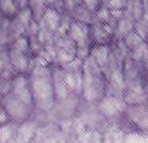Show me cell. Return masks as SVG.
I'll return each mask as SVG.
<instances>
[{
  "label": "cell",
  "mask_w": 148,
  "mask_h": 143,
  "mask_svg": "<svg viewBox=\"0 0 148 143\" xmlns=\"http://www.w3.org/2000/svg\"><path fill=\"white\" fill-rule=\"evenodd\" d=\"M83 89L80 98L89 104H98L106 94V77L104 70L91 56L82 63Z\"/></svg>",
  "instance_id": "3957f363"
},
{
  "label": "cell",
  "mask_w": 148,
  "mask_h": 143,
  "mask_svg": "<svg viewBox=\"0 0 148 143\" xmlns=\"http://www.w3.org/2000/svg\"><path fill=\"white\" fill-rule=\"evenodd\" d=\"M0 104L12 122L22 123L35 112L29 74H16L10 79L9 90L0 98Z\"/></svg>",
  "instance_id": "6da1fadb"
},
{
  "label": "cell",
  "mask_w": 148,
  "mask_h": 143,
  "mask_svg": "<svg viewBox=\"0 0 148 143\" xmlns=\"http://www.w3.org/2000/svg\"><path fill=\"white\" fill-rule=\"evenodd\" d=\"M37 128H38L37 123L32 121L31 118L22 123H18L15 137H14L11 143H31L35 140Z\"/></svg>",
  "instance_id": "ba28073f"
},
{
  "label": "cell",
  "mask_w": 148,
  "mask_h": 143,
  "mask_svg": "<svg viewBox=\"0 0 148 143\" xmlns=\"http://www.w3.org/2000/svg\"><path fill=\"white\" fill-rule=\"evenodd\" d=\"M29 9L31 10L32 17L36 22H38L41 20V17L43 16L45 11L47 10L48 4L46 0H29Z\"/></svg>",
  "instance_id": "7c38bea8"
},
{
  "label": "cell",
  "mask_w": 148,
  "mask_h": 143,
  "mask_svg": "<svg viewBox=\"0 0 148 143\" xmlns=\"http://www.w3.org/2000/svg\"><path fill=\"white\" fill-rule=\"evenodd\" d=\"M90 56L96 61V63L100 66V68L106 70L110 59V47L109 44H94L90 51Z\"/></svg>",
  "instance_id": "9c48e42d"
},
{
  "label": "cell",
  "mask_w": 148,
  "mask_h": 143,
  "mask_svg": "<svg viewBox=\"0 0 148 143\" xmlns=\"http://www.w3.org/2000/svg\"><path fill=\"white\" fill-rule=\"evenodd\" d=\"M125 115L138 131L148 132V104L127 105Z\"/></svg>",
  "instance_id": "52a82bcc"
},
{
  "label": "cell",
  "mask_w": 148,
  "mask_h": 143,
  "mask_svg": "<svg viewBox=\"0 0 148 143\" xmlns=\"http://www.w3.org/2000/svg\"><path fill=\"white\" fill-rule=\"evenodd\" d=\"M135 20L132 17H130L127 14H125V16L121 17L116 22V27H115V35L114 37H116L119 41H121L127 34L135 30Z\"/></svg>",
  "instance_id": "8fae6325"
},
{
  "label": "cell",
  "mask_w": 148,
  "mask_h": 143,
  "mask_svg": "<svg viewBox=\"0 0 148 143\" xmlns=\"http://www.w3.org/2000/svg\"><path fill=\"white\" fill-rule=\"evenodd\" d=\"M34 21L35 20L32 17V14L29 6L25 9H21L12 19H10V32H11L12 40L29 35V30Z\"/></svg>",
  "instance_id": "5b68a950"
},
{
  "label": "cell",
  "mask_w": 148,
  "mask_h": 143,
  "mask_svg": "<svg viewBox=\"0 0 148 143\" xmlns=\"http://www.w3.org/2000/svg\"><path fill=\"white\" fill-rule=\"evenodd\" d=\"M20 10L15 0H0V12L6 19H12Z\"/></svg>",
  "instance_id": "4fadbf2b"
},
{
  "label": "cell",
  "mask_w": 148,
  "mask_h": 143,
  "mask_svg": "<svg viewBox=\"0 0 148 143\" xmlns=\"http://www.w3.org/2000/svg\"><path fill=\"white\" fill-rule=\"evenodd\" d=\"M131 57L133 58V61L145 66V63L148 61V42L143 41V42L137 46L131 52Z\"/></svg>",
  "instance_id": "5bb4252c"
},
{
  "label": "cell",
  "mask_w": 148,
  "mask_h": 143,
  "mask_svg": "<svg viewBox=\"0 0 148 143\" xmlns=\"http://www.w3.org/2000/svg\"><path fill=\"white\" fill-rule=\"evenodd\" d=\"M135 31L145 41H148V26L143 20H138L135 22Z\"/></svg>",
  "instance_id": "ac0fdd59"
},
{
  "label": "cell",
  "mask_w": 148,
  "mask_h": 143,
  "mask_svg": "<svg viewBox=\"0 0 148 143\" xmlns=\"http://www.w3.org/2000/svg\"><path fill=\"white\" fill-rule=\"evenodd\" d=\"M96 105L104 118L108 120H117L127 107V104L123 98L112 95H105Z\"/></svg>",
  "instance_id": "277c9868"
},
{
  "label": "cell",
  "mask_w": 148,
  "mask_h": 143,
  "mask_svg": "<svg viewBox=\"0 0 148 143\" xmlns=\"http://www.w3.org/2000/svg\"><path fill=\"white\" fill-rule=\"evenodd\" d=\"M88 10H90L91 12H96L99 9L104 5V0H80Z\"/></svg>",
  "instance_id": "e0dca14e"
},
{
  "label": "cell",
  "mask_w": 148,
  "mask_h": 143,
  "mask_svg": "<svg viewBox=\"0 0 148 143\" xmlns=\"http://www.w3.org/2000/svg\"><path fill=\"white\" fill-rule=\"evenodd\" d=\"M105 5H108L111 10H126L128 0H108Z\"/></svg>",
  "instance_id": "2e32d148"
},
{
  "label": "cell",
  "mask_w": 148,
  "mask_h": 143,
  "mask_svg": "<svg viewBox=\"0 0 148 143\" xmlns=\"http://www.w3.org/2000/svg\"><path fill=\"white\" fill-rule=\"evenodd\" d=\"M121 41H122V43L127 47V49L130 51V52H132V51L135 49L137 46H140L145 40H143L141 36L133 30V31H131L130 34H127L126 36H125Z\"/></svg>",
  "instance_id": "9a60e30c"
},
{
  "label": "cell",
  "mask_w": 148,
  "mask_h": 143,
  "mask_svg": "<svg viewBox=\"0 0 148 143\" xmlns=\"http://www.w3.org/2000/svg\"><path fill=\"white\" fill-rule=\"evenodd\" d=\"M29 77L35 110L41 112H49L54 110L56 95L52 67L45 64H34Z\"/></svg>",
  "instance_id": "7a4b0ae2"
},
{
  "label": "cell",
  "mask_w": 148,
  "mask_h": 143,
  "mask_svg": "<svg viewBox=\"0 0 148 143\" xmlns=\"http://www.w3.org/2000/svg\"><path fill=\"white\" fill-rule=\"evenodd\" d=\"M35 143H66V132L59 125L49 123L38 127L35 136Z\"/></svg>",
  "instance_id": "8992f818"
},
{
  "label": "cell",
  "mask_w": 148,
  "mask_h": 143,
  "mask_svg": "<svg viewBox=\"0 0 148 143\" xmlns=\"http://www.w3.org/2000/svg\"><path fill=\"white\" fill-rule=\"evenodd\" d=\"M17 73L14 69V66L10 59V54H9V48L0 49V77H3L6 80H10Z\"/></svg>",
  "instance_id": "30bf717a"
},
{
  "label": "cell",
  "mask_w": 148,
  "mask_h": 143,
  "mask_svg": "<svg viewBox=\"0 0 148 143\" xmlns=\"http://www.w3.org/2000/svg\"><path fill=\"white\" fill-rule=\"evenodd\" d=\"M145 70H146V85H147V89H148V61L145 63Z\"/></svg>",
  "instance_id": "d6986e66"
}]
</instances>
